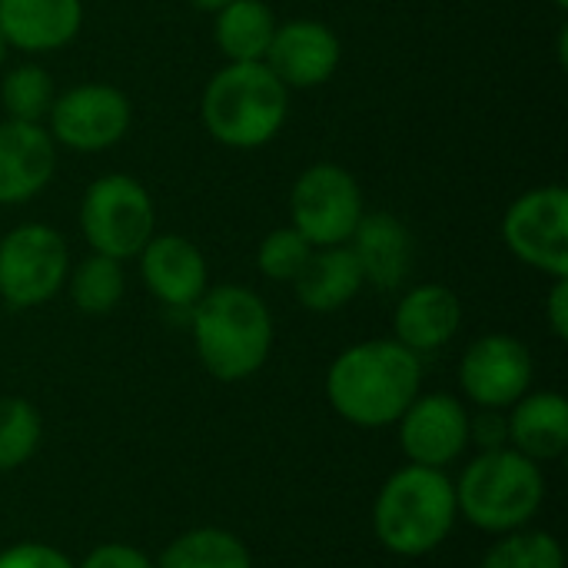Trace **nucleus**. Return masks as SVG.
<instances>
[{
  "label": "nucleus",
  "instance_id": "1",
  "mask_svg": "<svg viewBox=\"0 0 568 568\" xmlns=\"http://www.w3.org/2000/svg\"><path fill=\"white\" fill-rule=\"evenodd\" d=\"M423 393V356L396 339H366L343 349L326 373L333 413L356 429L396 426Z\"/></svg>",
  "mask_w": 568,
  "mask_h": 568
},
{
  "label": "nucleus",
  "instance_id": "2",
  "mask_svg": "<svg viewBox=\"0 0 568 568\" xmlns=\"http://www.w3.org/2000/svg\"><path fill=\"white\" fill-rule=\"evenodd\" d=\"M196 359L220 383L256 376L273 353V313L260 293L240 283L206 290L190 310Z\"/></svg>",
  "mask_w": 568,
  "mask_h": 568
},
{
  "label": "nucleus",
  "instance_id": "3",
  "mask_svg": "<svg viewBox=\"0 0 568 568\" xmlns=\"http://www.w3.org/2000/svg\"><path fill=\"white\" fill-rule=\"evenodd\" d=\"M456 486L446 469L406 463L373 499V536L396 559L433 556L456 529Z\"/></svg>",
  "mask_w": 568,
  "mask_h": 568
},
{
  "label": "nucleus",
  "instance_id": "4",
  "mask_svg": "<svg viewBox=\"0 0 568 568\" xmlns=\"http://www.w3.org/2000/svg\"><path fill=\"white\" fill-rule=\"evenodd\" d=\"M453 486L459 519L486 536H506L532 526L546 503L542 466L509 446L473 456Z\"/></svg>",
  "mask_w": 568,
  "mask_h": 568
},
{
  "label": "nucleus",
  "instance_id": "5",
  "mask_svg": "<svg viewBox=\"0 0 568 568\" xmlns=\"http://www.w3.org/2000/svg\"><path fill=\"white\" fill-rule=\"evenodd\" d=\"M290 113V90L263 63H226L203 90L210 136L233 150H256L280 136Z\"/></svg>",
  "mask_w": 568,
  "mask_h": 568
},
{
  "label": "nucleus",
  "instance_id": "6",
  "mask_svg": "<svg viewBox=\"0 0 568 568\" xmlns=\"http://www.w3.org/2000/svg\"><path fill=\"white\" fill-rule=\"evenodd\" d=\"M80 230L93 253L136 260L156 233V206L146 186L130 173L97 176L80 200Z\"/></svg>",
  "mask_w": 568,
  "mask_h": 568
},
{
  "label": "nucleus",
  "instance_id": "7",
  "mask_svg": "<svg viewBox=\"0 0 568 568\" xmlns=\"http://www.w3.org/2000/svg\"><path fill=\"white\" fill-rule=\"evenodd\" d=\"M70 276V250L47 223H20L0 240V300L10 310L50 303Z\"/></svg>",
  "mask_w": 568,
  "mask_h": 568
},
{
  "label": "nucleus",
  "instance_id": "8",
  "mask_svg": "<svg viewBox=\"0 0 568 568\" xmlns=\"http://www.w3.org/2000/svg\"><path fill=\"white\" fill-rule=\"evenodd\" d=\"M363 213V190L356 176L339 163H313L293 183L290 226L300 230L313 250L349 243Z\"/></svg>",
  "mask_w": 568,
  "mask_h": 568
},
{
  "label": "nucleus",
  "instance_id": "9",
  "mask_svg": "<svg viewBox=\"0 0 568 568\" xmlns=\"http://www.w3.org/2000/svg\"><path fill=\"white\" fill-rule=\"evenodd\" d=\"M503 243L526 266L568 276V193L566 186H536L523 193L503 216Z\"/></svg>",
  "mask_w": 568,
  "mask_h": 568
},
{
  "label": "nucleus",
  "instance_id": "10",
  "mask_svg": "<svg viewBox=\"0 0 568 568\" xmlns=\"http://www.w3.org/2000/svg\"><path fill=\"white\" fill-rule=\"evenodd\" d=\"M47 120H50L47 133L53 136L57 146L77 153H97L126 136L133 110L123 90L110 83H80L53 97Z\"/></svg>",
  "mask_w": 568,
  "mask_h": 568
},
{
  "label": "nucleus",
  "instance_id": "11",
  "mask_svg": "<svg viewBox=\"0 0 568 568\" xmlns=\"http://www.w3.org/2000/svg\"><path fill=\"white\" fill-rule=\"evenodd\" d=\"M532 353L509 333H486L459 359L463 396L476 409H509L532 389Z\"/></svg>",
  "mask_w": 568,
  "mask_h": 568
},
{
  "label": "nucleus",
  "instance_id": "12",
  "mask_svg": "<svg viewBox=\"0 0 568 568\" xmlns=\"http://www.w3.org/2000/svg\"><path fill=\"white\" fill-rule=\"evenodd\" d=\"M406 463L449 469L469 449V409L453 393H419L396 423Z\"/></svg>",
  "mask_w": 568,
  "mask_h": 568
},
{
  "label": "nucleus",
  "instance_id": "13",
  "mask_svg": "<svg viewBox=\"0 0 568 568\" xmlns=\"http://www.w3.org/2000/svg\"><path fill=\"white\" fill-rule=\"evenodd\" d=\"M339 57V37L323 20H286L276 27L263 63L286 90H313L336 73Z\"/></svg>",
  "mask_w": 568,
  "mask_h": 568
},
{
  "label": "nucleus",
  "instance_id": "14",
  "mask_svg": "<svg viewBox=\"0 0 568 568\" xmlns=\"http://www.w3.org/2000/svg\"><path fill=\"white\" fill-rule=\"evenodd\" d=\"M140 276L166 310H193L210 290L206 256L180 233H153L140 250Z\"/></svg>",
  "mask_w": 568,
  "mask_h": 568
},
{
  "label": "nucleus",
  "instance_id": "15",
  "mask_svg": "<svg viewBox=\"0 0 568 568\" xmlns=\"http://www.w3.org/2000/svg\"><path fill=\"white\" fill-rule=\"evenodd\" d=\"M57 170V143L40 123H0V206H17L47 190Z\"/></svg>",
  "mask_w": 568,
  "mask_h": 568
},
{
  "label": "nucleus",
  "instance_id": "16",
  "mask_svg": "<svg viewBox=\"0 0 568 568\" xmlns=\"http://www.w3.org/2000/svg\"><path fill=\"white\" fill-rule=\"evenodd\" d=\"M463 329V300L443 283H419L403 293L393 313V339L416 356L449 346Z\"/></svg>",
  "mask_w": 568,
  "mask_h": 568
},
{
  "label": "nucleus",
  "instance_id": "17",
  "mask_svg": "<svg viewBox=\"0 0 568 568\" xmlns=\"http://www.w3.org/2000/svg\"><path fill=\"white\" fill-rule=\"evenodd\" d=\"M83 23L80 0H0V37L23 53L67 47Z\"/></svg>",
  "mask_w": 568,
  "mask_h": 568
},
{
  "label": "nucleus",
  "instance_id": "18",
  "mask_svg": "<svg viewBox=\"0 0 568 568\" xmlns=\"http://www.w3.org/2000/svg\"><path fill=\"white\" fill-rule=\"evenodd\" d=\"M349 250L363 280L376 290H399L413 270V233L393 213H363Z\"/></svg>",
  "mask_w": 568,
  "mask_h": 568
},
{
  "label": "nucleus",
  "instance_id": "19",
  "mask_svg": "<svg viewBox=\"0 0 568 568\" xmlns=\"http://www.w3.org/2000/svg\"><path fill=\"white\" fill-rule=\"evenodd\" d=\"M509 449L532 463H556L568 449V399L556 389H529L506 409Z\"/></svg>",
  "mask_w": 568,
  "mask_h": 568
},
{
  "label": "nucleus",
  "instance_id": "20",
  "mask_svg": "<svg viewBox=\"0 0 568 568\" xmlns=\"http://www.w3.org/2000/svg\"><path fill=\"white\" fill-rule=\"evenodd\" d=\"M363 286H366V280H363V270H359L349 243L313 250L306 266L293 280V293H296L300 306L310 313H336L346 303H353Z\"/></svg>",
  "mask_w": 568,
  "mask_h": 568
},
{
  "label": "nucleus",
  "instance_id": "21",
  "mask_svg": "<svg viewBox=\"0 0 568 568\" xmlns=\"http://www.w3.org/2000/svg\"><path fill=\"white\" fill-rule=\"evenodd\" d=\"M276 27V13L266 0H233L216 10L213 40L230 63H256L266 57Z\"/></svg>",
  "mask_w": 568,
  "mask_h": 568
},
{
  "label": "nucleus",
  "instance_id": "22",
  "mask_svg": "<svg viewBox=\"0 0 568 568\" xmlns=\"http://www.w3.org/2000/svg\"><path fill=\"white\" fill-rule=\"evenodd\" d=\"M156 568H253V556L236 532L220 526H196L160 552Z\"/></svg>",
  "mask_w": 568,
  "mask_h": 568
},
{
  "label": "nucleus",
  "instance_id": "23",
  "mask_svg": "<svg viewBox=\"0 0 568 568\" xmlns=\"http://www.w3.org/2000/svg\"><path fill=\"white\" fill-rule=\"evenodd\" d=\"M67 290L70 300L80 313L87 316H106L120 306L123 293H126V276H123V263L90 253L87 260H80L70 276H67Z\"/></svg>",
  "mask_w": 568,
  "mask_h": 568
},
{
  "label": "nucleus",
  "instance_id": "24",
  "mask_svg": "<svg viewBox=\"0 0 568 568\" xmlns=\"http://www.w3.org/2000/svg\"><path fill=\"white\" fill-rule=\"evenodd\" d=\"M479 568H566V549L552 532L526 526L496 536Z\"/></svg>",
  "mask_w": 568,
  "mask_h": 568
},
{
  "label": "nucleus",
  "instance_id": "25",
  "mask_svg": "<svg viewBox=\"0 0 568 568\" xmlns=\"http://www.w3.org/2000/svg\"><path fill=\"white\" fill-rule=\"evenodd\" d=\"M43 443V419L30 399H0V473H17L27 466Z\"/></svg>",
  "mask_w": 568,
  "mask_h": 568
},
{
  "label": "nucleus",
  "instance_id": "26",
  "mask_svg": "<svg viewBox=\"0 0 568 568\" xmlns=\"http://www.w3.org/2000/svg\"><path fill=\"white\" fill-rule=\"evenodd\" d=\"M53 77L40 63H17L0 80V103L7 120L40 123L53 106Z\"/></svg>",
  "mask_w": 568,
  "mask_h": 568
},
{
  "label": "nucleus",
  "instance_id": "27",
  "mask_svg": "<svg viewBox=\"0 0 568 568\" xmlns=\"http://www.w3.org/2000/svg\"><path fill=\"white\" fill-rule=\"evenodd\" d=\"M310 253H313V246L300 230L280 226V230L263 236L260 253H256V266L273 283H293L300 276V270L306 266Z\"/></svg>",
  "mask_w": 568,
  "mask_h": 568
},
{
  "label": "nucleus",
  "instance_id": "28",
  "mask_svg": "<svg viewBox=\"0 0 568 568\" xmlns=\"http://www.w3.org/2000/svg\"><path fill=\"white\" fill-rule=\"evenodd\" d=\"M0 568H77V562L50 542H17L0 549Z\"/></svg>",
  "mask_w": 568,
  "mask_h": 568
},
{
  "label": "nucleus",
  "instance_id": "29",
  "mask_svg": "<svg viewBox=\"0 0 568 568\" xmlns=\"http://www.w3.org/2000/svg\"><path fill=\"white\" fill-rule=\"evenodd\" d=\"M77 568H156V562L130 542H100L77 562Z\"/></svg>",
  "mask_w": 568,
  "mask_h": 568
},
{
  "label": "nucleus",
  "instance_id": "30",
  "mask_svg": "<svg viewBox=\"0 0 568 568\" xmlns=\"http://www.w3.org/2000/svg\"><path fill=\"white\" fill-rule=\"evenodd\" d=\"M469 446L479 453L506 449L509 446V423L503 409H479L476 416L469 413Z\"/></svg>",
  "mask_w": 568,
  "mask_h": 568
},
{
  "label": "nucleus",
  "instance_id": "31",
  "mask_svg": "<svg viewBox=\"0 0 568 568\" xmlns=\"http://www.w3.org/2000/svg\"><path fill=\"white\" fill-rule=\"evenodd\" d=\"M546 320L556 339H568V276L552 280V290L546 300Z\"/></svg>",
  "mask_w": 568,
  "mask_h": 568
},
{
  "label": "nucleus",
  "instance_id": "32",
  "mask_svg": "<svg viewBox=\"0 0 568 568\" xmlns=\"http://www.w3.org/2000/svg\"><path fill=\"white\" fill-rule=\"evenodd\" d=\"M196 10H206V13H216V10H223L226 3H233V0H190Z\"/></svg>",
  "mask_w": 568,
  "mask_h": 568
},
{
  "label": "nucleus",
  "instance_id": "33",
  "mask_svg": "<svg viewBox=\"0 0 568 568\" xmlns=\"http://www.w3.org/2000/svg\"><path fill=\"white\" fill-rule=\"evenodd\" d=\"M3 60H7V40L0 37V67H3Z\"/></svg>",
  "mask_w": 568,
  "mask_h": 568
},
{
  "label": "nucleus",
  "instance_id": "34",
  "mask_svg": "<svg viewBox=\"0 0 568 568\" xmlns=\"http://www.w3.org/2000/svg\"><path fill=\"white\" fill-rule=\"evenodd\" d=\"M552 3H556L559 10H568V0H552Z\"/></svg>",
  "mask_w": 568,
  "mask_h": 568
}]
</instances>
